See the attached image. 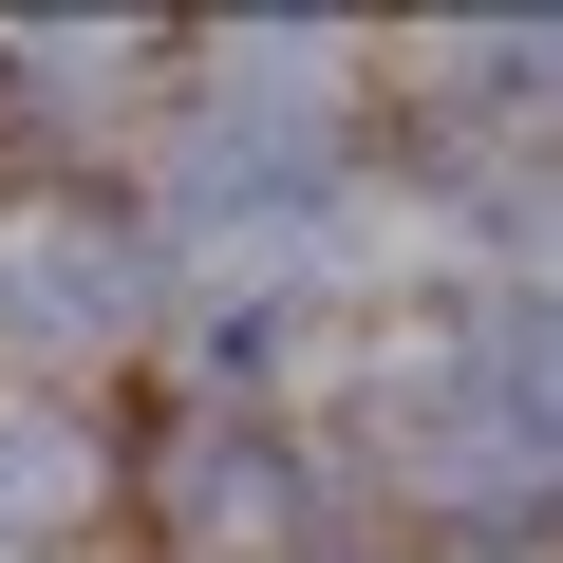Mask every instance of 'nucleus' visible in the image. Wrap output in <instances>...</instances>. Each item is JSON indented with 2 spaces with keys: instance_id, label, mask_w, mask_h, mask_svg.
<instances>
[{
  "instance_id": "f03ea898",
  "label": "nucleus",
  "mask_w": 563,
  "mask_h": 563,
  "mask_svg": "<svg viewBox=\"0 0 563 563\" xmlns=\"http://www.w3.org/2000/svg\"><path fill=\"white\" fill-rule=\"evenodd\" d=\"M76 488V432H20V413H0V544H20V507H57Z\"/></svg>"
},
{
  "instance_id": "f257e3e1",
  "label": "nucleus",
  "mask_w": 563,
  "mask_h": 563,
  "mask_svg": "<svg viewBox=\"0 0 563 563\" xmlns=\"http://www.w3.org/2000/svg\"><path fill=\"white\" fill-rule=\"evenodd\" d=\"M132 320H151V263H132L113 225H20V244H0V357H20V376L95 357V339H132Z\"/></svg>"
}]
</instances>
